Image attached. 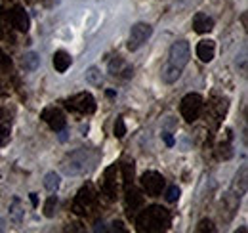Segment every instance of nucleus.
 <instances>
[{
    "instance_id": "obj_1",
    "label": "nucleus",
    "mask_w": 248,
    "mask_h": 233,
    "mask_svg": "<svg viewBox=\"0 0 248 233\" xmlns=\"http://www.w3.org/2000/svg\"><path fill=\"white\" fill-rule=\"evenodd\" d=\"M191 58V48H189V42L186 40H178L172 44L170 52H168V61L166 65L162 67V81L166 84H172L180 79L182 71L186 69V65L189 63Z\"/></svg>"
},
{
    "instance_id": "obj_2",
    "label": "nucleus",
    "mask_w": 248,
    "mask_h": 233,
    "mask_svg": "<svg viewBox=\"0 0 248 233\" xmlns=\"http://www.w3.org/2000/svg\"><path fill=\"white\" fill-rule=\"evenodd\" d=\"M170 212L158 204L143 208L136 218V230L140 233H158L170 228Z\"/></svg>"
},
{
    "instance_id": "obj_3",
    "label": "nucleus",
    "mask_w": 248,
    "mask_h": 233,
    "mask_svg": "<svg viewBox=\"0 0 248 233\" xmlns=\"http://www.w3.org/2000/svg\"><path fill=\"white\" fill-rule=\"evenodd\" d=\"M95 208H97V195H95L92 185L88 183L78 191V195L73 203V210L78 216H92Z\"/></svg>"
},
{
    "instance_id": "obj_4",
    "label": "nucleus",
    "mask_w": 248,
    "mask_h": 233,
    "mask_svg": "<svg viewBox=\"0 0 248 233\" xmlns=\"http://www.w3.org/2000/svg\"><path fill=\"white\" fill-rule=\"evenodd\" d=\"M65 107L69 111H75V113H80V115H90V113L95 111V100H93L92 94L80 92V94L69 98L65 101Z\"/></svg>"
},
{
    "instance_id": "obj_5",
    "label": "nucleus",
    "mask_w": 248,
    "mask_h": 233,
    "mask_svg": "<svg viewBox=\"0 0 248 233\" xmlns=\"http://www.w3.org/2000/svg\"><path fill=\"white\" fill-rule=\"evenodd\" d=\"M202 105H204V101L199 94H187L180 103V113L187 122H195L202 113Z\"/></svg>"
},
{
    "instance_id": "obj_6",
    "label": "nucleus",
    "mask_w": 248,
    "mask_h": 233,
    "mask_svg": "<svg viewBox=\"0 0 248 233\" xmlns=\"http://www.w3.org/2000/svg\"><path fill=\"white\" fill-rule=\"evenodd\" d=\"M164 185H166L164 176L155 172V170H149V172H145L141 176V187L149 197H158L162 193Z\"/></svg>"
},
{
    "instance_id": "obj_7",
    "label": "nucleus",
    "mask_w": 248,
    "mask_h": 233,
    "mask_svg": "<svg viewBox=\"0 0 248 233\" xmlns=\"http://www.w3.org/2000/svg\"><path fill=\"white\" fill-rule=\"evenodd\" d=\"M153 34V27L149 23H136L130 31V38H128V50H138L140 46H143L147 42V38Z\"/></svg>"
},
{
    "instance_id": "obj_8",
    "label": "nucleus",
    "mask_w": 248,
    "mask_h": 233,
    "mask_svg": "<svg viewBox=\"0 0 248 233\" xmlns=\"http://www.w3.org/2000/svg\"><path fill=\"white\" fill-rule=\"evenodd\" d=\"M101 191H103V195H105L109 201L117 199V191H119V183H117V165H113V166H109V168L105 170L103 182H101Z\"/></svg>"
},
{
    "instance_id": "obj_9",
    "label": "nucleus",
    "mask_w": 248,
    "mask_h": 233,
    "mask_svg": "<svg viewBox=\"0 0 248 233\" xmlns=\"http://www.w3.org/2000/svg\"><path fill=\"white\" fill-rule=\"evenodd\" d=\"M8 21L12 23V27H16L17 31H21V33H25V31H29V25H31V19H29V16H27V12H25V8H21V6H14L12 10H8Z\"/></svg>"
},
{
    "instance_id": "obj_10",
    "label": "nucleus",
    "mask_w": 248,
    "mask_h": 233,
    "mask_svg": "<svg viewBox=\"0 0 248 233\" xmlns=\"http://www.w3.org/2000/svg\"><path fill=\"white\" fill-rule=\"evenodd\" d=\"M40 118H42L52 130H56V132H62L63 128H65V115H63L58 107H46V109L40 113Z\"/></svg>"
},
{
    "instance_id": "obj_11",
    "label": "nucleus",
    "mask_w": 248,
    "mask_h": 233,
    "mask_svg": "<svg viewBox=\"0 0 248 233\" xmlns=\"http://www.w3.org/2000/svg\"><path fill=\"white\" fill-rule=\"evenodd\" d=\"M143 204V195L132 185L126 187V208H128V214L132 216V212H136L140 206Z\"/></svg>"
},
{
    "instance_id": "obj_12",
    "label": "nucleus",
    "mask_w": 248,
    "mask_h": 233,
    "mask_svg": "<svg viewBox=\"0 0 248 233\" xmlns=\"http://www.w3.org/2000/svg\"><path fill=\"white\" fill-rule=\"evenodd\" d=\"M214 54H216V44H214V40H201V42L197 44V56H199L201 61H204V63L212 61V59H214Z\"/></svg>"
},
{
    "instance_id": "obj_13",
    "label": "nucleus",
    "mask_w": 248,
    "mask_h": 233,
    "mask_svg": "<svg viewBox=\"0 0 248 233\" xmlns=\"http://www.w3.org/2000/svg\"><path fill=\"white\" fill-rule=\"evenodd\" d=\"M193 29L197 31L199 34L210 33V31L214 29V19H212V17H208L206 14L199 12V14L195 16V19H193Z\"/></svg>"
},
{
    "instance_id": "obj_14",
    "label": "nucleus",
    "mask_w": 248,
    "mask_h": 233,
    "mask_svg": "<svg viewBox=\"0 0 248 233\" xmlns=\"http://www.w3.org/2000/svg\"><path fill=\"white\" fill-rule=\"evenodd\" d=\"M109 73L115 75V77H117V75H119V77H124V79H130V77L134 75L132 67H128L121 58H115L109 63Z\"/></svg>"
},
{
    "instance_id": "obj_15",
    "label": "nucleus",
    "mask_w": 248,
    "mask_h": 233,
    "mask_svg": "<svg viewBox=\"0 0 248 233\" xmlns=\"http://www.w3.org/2000/svg\"><path fill=\"white\" fill-rule=\"evenodd\" d=\"M54 67H56L58 73H65L71 67V56L67 52H63V50L56 52L54 54Z\"/></svg>"
},
{
    "instance_id": "obj_16",
    "label": "nucleus",
    "mask_w": 248,
    "mask_h": 233,
    "mask_svg": "<svg viewBox=\"0 0 248 233\" xmlns=\"http://www.w3.org/2000/svg\"><path fill=\"white\" fill-rule=\"evenodd\" d=\"M60 183H62V180H60V176L56 174V172H50V174H46V178H44V187L48 191H56L60 187Z\"/></svg>"
},
{
    "instance_id": "obj_17",
    "label": "nucleus",
    "mask_w": 248,
    "mask_h": 233,
    "mask_svg": "<svg viewBox=\"0 0 248 233\" xmlns=\"http://www.w3.org/2000/svg\"><path fill=\"white\" fill-rule=\"evenodd\" d=\"M123 180L124 187L132 185V182H134V163H124L123 165Z\"/></svg>"
},
{
    "instance_id": "obj_18",
    "label": "nucleus",
    "mask_w": 248,
    "mask_h": 233,
    "mask_svg": "<svg viewBox=\"0 0 248 233\" xmlns=\"http://www.w3.org/2000/svg\"><path fill=\"white\" fill-rule=\"evenodd\" d=\"M19 204H21V201L17 197H14L12 206H10V216L14 218V222H21V208H19Z\"/></svg>"
},
{
    "instance_id": "obj_19",
    "label": "nucleus",
    "mask_w": 248,
    "mask_h": 233,
    "mask_svg": "<svg viewBox=\"0 0 248 233\" xmlns=\"http://www.w3.org/2000/svg\"><path fill=\"white\" fill-rule=\"evenodd\" d=\"M36 65H38V56L36 54H27L25 58H23V69L25 71H32V69H36Z\"/></svg>"
},
{
    "instance_id": "obj_20",
    "label": "nucleus",
    "mask_w": 248,
    "mask_h": 233,
    "mask_svg": "<svg viewBox=\"0 0 248 233\" xmlns=\"http://www.w3.org/2000/svg\"><path fill=\"white\" fill-rule=\"evenodd\" d=\"M56 204H58V199H56V195H52V197L46 201V204H44V214H46L48 218H52V216H54Z\"/></svg>"
},
{
    "instance_id": "obj_21",
    "label": "nucleus",
    "mask_w": 248,
    "mask_h": 233,
    "mask_svg": "<svg viewBox=\"0 0 248 233\" xmlns=\"http://www.w3.org/2000/svg\"><path fill=\"white\" fill-rule=\"evenodd\" d=\"M180 199V187L178 185H170L168 191H166V201L168 203H176Z\"/></svg>"
},
{
    "instance_id": "obj_22",
    "label": "nucleus",
    "mask_w": 248,
    "mask_h": 233,
    "mask_svg": "<svg viewBox=\"0 0 248 233\" xmlns=\"http://www.w3.org/2000/svg\"><path fill=\"white\" fill-rule=\"evenodd\" d=\"M197 232L214 233V232H216V228H214V224H212L210 220H201V222H199V226H197Z\"/></svg>"
},
{
    "instance_id": "obj_23",
    "label": "nucleus",
    "mask_w": 248,
    "mask_h": 233,
    "mask_svg": "<svg viewBox=\"0 0 248 233\" xmlns=\"http://www.w3.org/2000/svg\"><path fill=\"white\" fill-rule=\"evenodd\" d=\"M124 134H126V124H124L123 118H117V122H115V136L117 138H124Z\"/></svg>"
},
{
    "instance_id": "obj_24",
    "label": "nucleus",
    "mask_w": 248,
    "mask_h": 233,
    "mask_svg": "<svg viewBox=\"0 0 248 233\" xmlns=\"http://www.w3.org/2000/svg\"><path fill=\"white\" fill-rule=\"evenodd\" d=\"M10 138V124H0V146H4Z\"/></svg>"
},
{
    "instance_id": "obj_25",
    "label": "nucleus",
    "mask_w": 248,
    "mask_h": 233,
    "mask_svg": "<svg viewBox=\"0 0 248 233\" xmlns=\"http://www.w3.org/2000/svg\"><path fill=\"white\" fill-rule=\"evenodd\" d=\"M12 67V59L6 56V52L0 48V69L2 71H6V69H10Z\"/></svg>"
},
{
    "instance_id": "obj_26",
    "label": "nucleus",
    "mask_w": 248,
    "mask_h": 233,
    "mask_svg": "<svg viewBox=\"0 0 248 233\" xmlns=\"http://www.w3.org/2000/svg\"><path fill=\"white\" fill-rule=\"evenodd\" d=\"M164 140H166V144H168V146H172V144H174V140H172L168 134H164Z\"/></svg>"
},
{
    "instance_id": "obj_27",
    "label": "nucleus",
    "mask_w": 248,
    "mask_h": 233,
    "mask_svg": "<svg viewBox=\"0 0 248 233\" xmlns=\"http://www.w3.org/2000/svg\"><path fill=\"white\" fill-rule=\"evenodd\" d=\"M31 203L34 204V206L38 204V199H36V193H31Z\"/></svg>"
},
{
    "instance_id": "obj_28",
    "label": "nucleus",
    "mask_w": 248,
    "mask_h": 233,
    "mask_svg": "<svg viewBox=\"0 0 248 233\" xmlns=\"http://www.w3.org/2000/svg\"><path fill=\"white\" fill-rule=\"evenodd\" d=\"M4 36V25H2V21H0V38Z\"/></svg>"
},
{
    "instance_id": "obj_29",
    "label": "nucleus",
    "mask_w": 248,
    "mask_h": 233,
    "mask_svg": "<svg viewBox=\"0 0 248 233\" xmlns=\"http://www.w3.org/2000/svg\"><path fill=\"white\" fill-rule=\"evenodd\" d=\"M0 118H4V111L2 109H0Z\"/></svg>"
},
{
    "instance_id": "obj_30",
    "label": "nucleus",
    "mask_w": 248,
    "mask_h": 233,
    "mask_svg": "<svg viewBox=\"0 0 248 233\" xmlns=\"http://www.w3.org/2000/svg\"><path fill=\"white\" fill-rule=\"evenodd\" d=\"M0 88H2V84H0Z\"/></svg>"
}]
</instances>
